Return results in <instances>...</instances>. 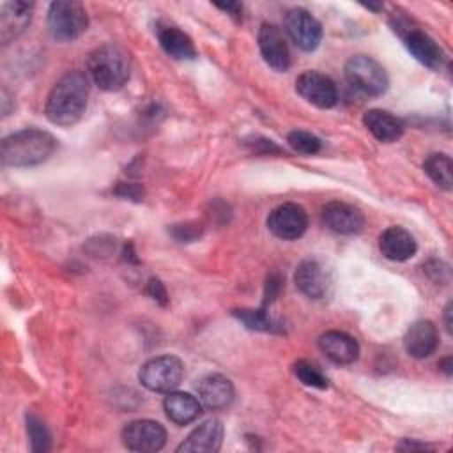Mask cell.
Here are the masks:
<instances>
[{
    "label": "cell",
    "instance_id": "obj_15",
    "mask_svg": "<svg viewBox=\"0 0 453 453\" xmlns=\"http://www.w3.org/2000/svg\"><path fill=\"white\" fill-rule=\"evenodd\" d=\"M296 287L311 299H320L327 294L331 278L327 269L317 258L303 260L294 273Z\"/></svg>",
    "mask_w": 453,
    "mask_h": 453
},
{
    "label": "cell",
    "instance_id": "obj_17",
    "mask_svg": "<svg viewBox=\"0 0 453 453\" xmlns=\"http://www.w3.org/2000/svg\"><path fill=\"white\" fill-rule=\"evenodd\" d=\"M223 442V425L219 419H207L198 425L179 446L177 453H214Z\"/></svg>",
    "mask_w": 453,
    "mask_h": 453
},
{
    "label": "cell",
    "instance_id": "obj_7",
    "mask_svg": "<svg viewBox=\"0 0 453 453\" xmlns=\"http://www.w3.org/2000/svg\"><path fill=\"white\" fill-rule=\"evenodd\" d=\"M395 30L400 34L405 48L418 62H421L423 65H426L430 69L442 67V64L446 60L444 51L428 34H425L423 30L414 28L407 23H396Z\"/></svg>",
    "mask_w": 453,
    "mask_h": 453
},
{
    "label": "cell",
    "instance_id": "obj_32",
    "mask_svg": "<svg viewBox=\"0 0 453 453\" xmlns=\"http://www.w3.org/2000/svg\"><path fill=\"white\" fill-rule=\"evenodd\" d=\"M425 271H426V274H428L434 281H446V280L441 276V273L449 276L448 265L442 264V262H439V260H430V262L425 265Z\"/></svg>",
    "mask_w": 453,
    "mask_h": 453
},
{
    "label": "cell",
    "instance_id": "obj_33",
    "mask_svg": "<svg viewBox=\"0 0 453 453\" xmlns=\"http://www.w3.org/2000/svg\"><path fill=\"white\" fill-rule=\"evenodd\" d=\"M117 193L122 195V196L134 198V200H140L143 196V189L140 186H136V184H120Z\"/></svg>",
    "mask_w": 453,
    "mask_h": 453
},
{
    "label": "cell",
    "instance_id": "obj_28",
    "mask_svg": "<svg viewBox=\"0 0 453 453\" xmlns=\"http://www.w3.org/2000/svg\"><path fill=\"white\" fill-rule=\"evenodd\" d=\"M287 142L299 154L310 156V154H317L320 150V140L308 131H301V129L290 131L287 136Z\"/></svg>",
    "mask_w": 453,
    "mask_h": 453
},
{
    "label": "cell",
    "instance_id": "obj_23",
    "mask_svg": "<svg viewBox=\"0 0 453 453\" xmlns=\"http://www.w3.org/2000/svg\"><path fill=\"white\" fill-rule=\"evenodd\" d=\"M363 124L379 142H384V143L396 142L403 133L402 120L391 115L389 111L379 110V108L368 110L363 115Z\"/></svg>",
    "mask_w": 453,
    "mask_h": 453
},
{
    "label": "cell",
    "instance_id": "obj_9",
    "mask_svg": "<svg viewBox=\"0 0 453 453\" xmlns=\"http://www.w3.org/2000/svg\"><path fill=\"white\" fill-rule=\"evenodd\" d=\"M267 228L273 235L283 241L299 239L308 228L306 211L292 202L274 207L267 216Z\"/></svg>",
    "mask_w": 453,
    "mask_h": 453
},
{
    "label": "cell",
    "instance_id": "obj_24",
    "mask_svg": "<svg viewBox=\"0 0 453 453\" xmlns=\"http://www.w3.org/2000/svg\"><path fill=\"white\" fill-rule=\"evenodd\" d=\"M425 173L442 189L449 191L453 184V165L451 157L444 152H434L423 161Z\"/></svg>",
    "mask_w": 453,
    "mask_h": 453
},
{
    "label": "cell",
    "instance_id": "obj_18",
    "mask_svg": "<svg viewBox=\"0 0 453 453\" xmlns=\"http://www.w3.org/2000/svg\"><path fill=\"white\" fill-rule=\"evenodd\" d=\"M439 333L432 320H416L403 336V349L414 359H425L435 352Z\"/></svg>",
    "mask_w": 453,
    "mask_h": 453
},
{
    "label": "cell",
    "instance_id": "obj_27",
    "mask_svg": "<svg viewBox=\"0 0 453 453\" xmlns=\"http://www.w3.org/2000/svg\"><path fill=\"white\" fill-rule=\"evenodd\" d=\"M294 373H296V377H297L304 386L317 388V389H326V388L329 386L327 377H326L315 365H311L310 361H304V359L296 361V365H294Z\"/></svg>",
    "mask_w": 453,
    "mask_h": 453
},
{
    "label": "cell",
    "instance_id": "obj_31",
    "mask_svg": "<svg viewBox=\"0 0 453 453\" xmlns=\"http://www.w3.org/2000/svg\"><path fill=\"white\" fill-rule=\"evenodd\" d=\"M147 292H149V296L154 299V301H157L159 304H166L168 303V296H166V288H165V285L157 280V278H150L149 280V283H147Z\"/></svg>",
    "mask_w": 453,
    "mask_h": 453
},
{
    "label": "cell",
    "instance_id": "obj_11",
    "mask_svg": "<svg viewBox=\"0 0 453 453\" xmlns=\"http://www.w3.org/2000/svg\"><path fill=\"white\" fill-rule=\"evenodd\" d=\"M285 28L296 46L303 51H313L322 41L320 23L303 7H294L287 12Z\"/></svg>",
    "mask_w": 453,
    "mask_h": 453
},
{
    "label": "cell",
    "instance_id": "obj_26",
    "mask_svg": "<svg viewBox=\"0 0 453 453\" xmlns=\"http://www.w3.org/2000/svg\"><path fill=\"white\" fill-rule=\"evenodd\" d=\"M27 432H28L32 451L44 453L50 449V444H51L50 432L35 414H27Z\"/></svg>",
    "mask_w": 453,
    "mask_h": 453
},
{
    "label": "cell",
    "instance_id": "obj_3",
    "mask_svg": "<svg viewBox=\"0 0 453 453\" xmlns=\"http://www.w3.org/2000/svg\"><path fill=\"white\" fill-rule=\"evenodd\" d=\"M87 69L101 90L113 92L122 88L129 80V57L117 44H103L90 51Z\"/></svg>",
    "mask_w": 453,
    "mask_h": 453
},
{
    "label": "cell",
    "instance_id": "obj_13",
    "mask_svg": "<svg viewBox=\"0 0 453 453\" xmlns=\"http://www.w3.org/2000/svg\"><path fill=\"white\" fill-rule=\"evenodd\" d=\"M258 48L262 58L274 71H287L290 65V51L281 30L273 23H262L258 28Z\"/></svg>",
    "mask_w": 453,
    "mask_h": 453
},
{
    "label": "cell",
    "instance_id": "obj_14",
    "mask_svg": "<svg viewBox=\"0 0 453 453\" xmlns=\"http://www.w3.org/2000/svg\"><path fill=\"white\" fill-rule=\"evenodd\" d=\"M34 5L28 2L14 0L2 2L0 5V41L4 46L19 37L30 25Z\"/></svg>",
    "mask_w": 453,
    "mask_h": 453
},
{
    "label": "cell",
    "instance_id": "obj_20",
    "mask_svg": "<svg viewBox=\"0 0 453 453\" xmlns=\"http://www.w3.org/2000/svg\"><path fill=\"white\" fill-rule=\"evenodd\" d=\"M380 253L393 262H405L414 257L418 246L409 230L403 226H389L379 237Z\"/></svg>",
    "mask_w": 453,
    "mask_h": 453
},
{
    "label": "cell",
    "instance_id": "obj_30",
    "mask_svg": "<svg viewBox=\"0 0 453 453\" xmlns=\"http://www.w3.org/2000/svg\"><path fill=\"white\" fill-rule=\"evenodd\" d=\"M280 288H281V278L276 273L269 274L267 283H265V294H264V306L262 308H265L269 303H273L276 299Z\"/></svg>",
    "mask_w": 453,
    "mask_h": 453
},
{
    "label": "cell",
    "instance_id": "obj_4",
    "mask_svg": "<svg viewBox=\"0 0 453 453\" xmlns=\"http://www.w3.org/2000/svg\"><path fill=\"white\" fill-rule=\"evenodd\" d=\"M343 74L347 83L363 96H382L389 87L386 69L368 55H354L345 62Z\"/></svg>",
    "mask_w": 453,
    "mask_h": 453
},
{
    "label": "cell",
    "instance_id": "obj_25",
    "mask_svg": "<svg viewBox=\"0 0 453 453\" xmlns=\"http://www.w3.org/2000/svg\"><path fill=\"white\" fill-rule=\"evenodd\" d=\"M246 327H250V329H255V331H271V333H274V331H281V327H280V324H276L269 315H267V311L264 310V308H260V310H246V308H242V310H234L232 311Z\"/></svg>",
    "mask_w": 453,
    "mask_h": 453
},
{
    "label": "cell",
    "instance_id": "obj_22",
    "mask_svg": "<svg viewBox=\"0 0 453 453\" xmlns=\"http://www.w3.org/2000/svg\"><path fill=\"white\" fill-rule=\"evenodd\" d=\"M165 414L175 425H188L195 421L202 412V403L196 396L182 391H170L163 400Z\"/></svg>",
    "mask_w": 453,
    "mask_h": 453
},
{
    "label": "cell",
    "instance_id": "obj_16",
    "mask_svg": "<svg viewBox=\"0 0 453 453\" xmlns=\"http://www.w3.org/2000/svg\"><path fill=\"white\" fill-rule=\"evenodd\" d=\"M196 391L200 403L211 411H221L228 407L235 395L232 380L221 373H209L202 377Z\"/></svg>",
    "mask_w": 453,
    "mask_h": 453
},
{
    "label": "cell",
    "instance_id": "obj_36",
    "mask_svg": "<svg viewBox=\"0 0 453 453\" xmlns=\"http://www.w3.org/2000/svg\"><path fill=\"white\" fill-rule=\"evenodd\" d=\"M439 366H441V370L449 377V375H451V372H453V370H451V368H453V366H451V356L444 357V359L439 363Z\"/></svg>",
    "mask_w": 453,
    "mask_h": 453
},
{
    "label": "cell",
    "instance_id": "obj_12",
    "mask_svg": "<svg viewBox=\"0 0 453 453\" xmlns=\"http://www.w3.org/2000/svg\"><path fill=\"white\" fill-rule=\"evenodd\" d=\"M322 223L334 234L352 235L363 230L365 216L352 203L334 200L322 207Z\"/></svg>",
    "mask_w": 453,
    "mask_h": 453
},
{
    "label": "cell",
    "instance_id": "obj_1",
    "mask_svg": "<svg viewBox=\"0 0 453 453\" xmlns=\"http://www.w3.org/2000/svg\"><path fill=\"white\" fill-rule=\"evenodd\" d=\"M90 92L88 76L83 71L65 73L50 90L44 113L51 124L69 127L76 124L87 108Z\"/></svg>",
    "mask_w": 453,
    "mask_h": 453
},
{
    "label": "cell",
    "instance_id": "obj_5",
    "mask_svg": "<svg viewBox=\"0 0 453 453\" xmlns=\"http://www.w3.org/2000/svg\"><path fill=\"white\" fill-rule=\"evenodd\" d=\"M88 16L80 2H53L48 9V32L57 42H73L85 34Z\"/></svg>",
    "mask_w": 453,
    "mask_h": 453
},
{
    "label": "cell",
    "instance_id": "obj_34",
    "mask_svg": "<svg viewBox=\"0 0 453 453\" xmlns=\"http://www.w3.org/2000/svg\"><path fill=\"white\" fill-rule=\"evenodd\" d=\"M216 7L223 9L225 12H228L230 16H239L242 12V5L237 2H226V4H216Z\"/></svg>",
    "mask_w": 453,
    "mask_h": 453
},
{
    "label": "cell",
    "instance_id": "obj_21",
    "mask_svg": "<svg viewBox=\"0 0 453 453\" xmlns=\"http://www.w3.org/2000/svg\"><path fill=\"white\" fill-rule=\"evenodd\" d=\"M156 35L161 44V48L177 60H191L196 57V48L191 41V37L182 32L175 25L168 23H157L156 25Z\"/></svg>",
    "mask_w": 453,
    "mask_h": 453
},
{
    "label": "cell",
    "instance_id": "obj_2",
    "mask_svg": "<svg viewBox=\"0 0 453 453\" xmlns=\"http://www.w3.org/2000/svg\"><path fill=\"white\" fill-rule=\"evenodd\" d=\"M57 149V140L51 133L27 127L5 136L0 143L2 163L7 166L25 168L35 166L50 159Z\"/></svg>",
    "mask_w": 453,
    "mask_h": 453
},
{
    "label": "cell",
    "instance_id": "obj_6",
    "mask_svg": "<svg viewBox=\"0 0 453 453\" xmlns=\"http://www.w3.org/2000/svg\"><path fill=\"white\" fill-rule=\"evenodd\" d=\"M184 375V365L172 354L157 356L145 361L138 372V379L143 388L154 393L173 391Z\"/></svg>",
    "mask_w": 453,
    "mask_h": 453
},
{
    "label": "cell",
    "instance_id": "obj_29",
    "mask_svg": "<svg viewBox=\"0 0 453 453\" xmlns=\"http://www.w3.org/2000/svg\"><path fill=\"white\" fill-rule=\"evenodd\" d=\"M170 234L180 241V242H191L196 237L202 235V226L196 223H182V225H173L170 228Z\"/></svg>",
    "mask_w": 453,
    "mask_h": 453
},
{
    "label": "cell",
    "instance_id": "obj_10",
    "mask_svg": "<svg viewBox=\"0 0 453 453\" xmlns=\"http://www.w3.org/2000/svg\"><path fill=\"white\" fill-rule=\"evenodd\" d=\"M297 94L310 104L317 108H331L338 101V88L334 81L319 73V71H304L296 80Z\"/></svg>",
    "mask_w": 453,
    "mask_h": 453
},
{
    "label": "cell",
    "instance_id": "obj_19",
    "mask_svg": "<svg viewBox=\"0 0 453 453\" xmlns=\"http://www.w3.org/2000/svg\"><path fill=\"white\" fill-rule=\"evenodd\" d=\"M319 349L336 365H350L359 356L357 342L343 331H326L320 334Z\"/></svg>",
    "mask_w": 453,
    "mask_h": 453
},
{
    "label": "cell",
    "instance_id": "obj_35",
    "mask_svg": "<svg viewBox=\"0 0 453 453\" xmlns=\"http://www.w3.org/2000/svg\"><path fill=\"white\" fill-rule=\"evenodd\" d=\"M444 327L448 333H451V301L444 308Z\"/></svg>",
    "mask_w": 453,
    "mask_h": 453
},
{
    "label": "cell",
    "instance_id": "obj_8",
    "mask_svg": "<svg viewBox=\"0 0 453 453\" xmlns=\"http://www.w3.org/2000/svg\"><path fill=\"white\" fill-rule=\"evenodd\" d=\"M122 442L127 449L138 453L159 451L166 442V430L152 419H136L122 428Z\"/></svg>",
    "mask_w": 453,
    "mask_h": 453
}]
</instances>
